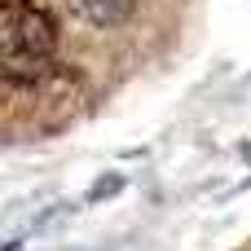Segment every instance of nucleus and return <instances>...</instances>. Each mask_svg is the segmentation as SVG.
Returning a JSON list of instances; mask_svg holds the SVG:
<instances>
[{
    "label": "nucleus",
    "mask_w": 251,
    "mask_h": 251,
    "mask_svg": "<svg viewBox=\"0 0 251 251\" xmlns=\"http://www.w3.org/2000/svg\"><path fill=\"white\" fill-rule=\"evenodd\" d=\"M71 4H75V13H79L84 22H93V26H119V22H128L132 9H137V0H71Z\"/></svg>",
    "instance_id": "2"
},
{
    "label": "nucleus",
    "mask_w": 251,
    "mask_h": 251,
    "mask_svg": "<svg viewBox=\"0 0 251 251\" xmlns=\"http://www.w3.org/2000/svg\"><path fill=\"white\" fill-rule=\"evenodd\" d=\"M0 57H4V84L13 93L49 75L57 57V22L49 13V0H4L0 4Z\"/></svg>",
    "instance_id": "1"
}]
</instances>
